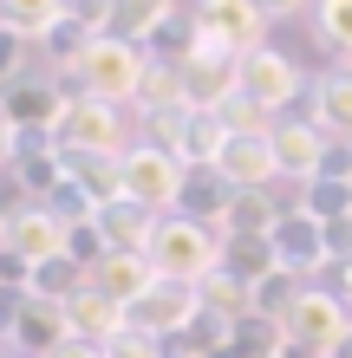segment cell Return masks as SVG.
<instances>
[{
	"label": "cell",
	"mask_w": 352,
	"mask_h": 358,
	"mask_svg": "<svg viewBox=\"0 0 352 358\" xmlns=\"http://www.w3.org/2000/svg\"><path fill=\"white\" fill-rule=\"evenodd\" d=\"M150 267L163 273V280H183V287H209L222 273V235L216 228H202L190 215H157L150 228Z\"/></svg>",
	"instance_id": "cell-1"
},
{
	"label": "cell",
	"mask_w": 352,
	"mask_h": 358,
	"mask_svg": "<svg viewBox=\"0 0 352 358\" xmlns=\"http://www.w3.org/2000/svg\"><path fill=\"white\" fill-rule=\"evenodd\" d=\"M150 66H157V59L143 52V46H131V39H118V33H98L92 46L78 52L72 78H78V98H98V104H137L143 78H150Z\"/></svg>",
	"instance_id": "cell-2"
},
{
	"label": "cell",
	"mask_w": 352,
	"mask_h": 358,
	"mask_svg": "<svg viewBox=\"0 0 352 358\" xmlns=\"http://www.w3.org/2000/svg\"><path fill=\"white\" fill-rule=\"evenodd\" d=\"M183 182H190V163L176 150H163V143H150V137H137L131 150L118 157V196L150 208V215H176Z\"/></svg>",
	"instance_id": "cell-3"
},
{
	"label": "cell",
	"mask_w": 352,
	"mask_h": 358,
	"mask_svg": "<svg viewBox=\"0 0 352 358\" xmlns=\"http://www.w3.org/2000/svg\"><path fill=\"white\" fill-rule=\"evenodd\" d=\"M176 66H183V104L202 111V117H222L241 98V59L222 46V39H209V33H190V46H183Z\"/></svg>",
	"instance_id": "cell-4"
},
{
	"label": "cell",
	"mask_w": 352,
	"mask_h": 358,
	"mask_svg": "<svg viewBox=\"0 0 352 358\" xmlns=\"http://www.w3.org/2000/svg\"><path fill=\"white\" fill-rule=\"evenodd\" d=\"M281 332H287V352H300V358H339L352 345V306L333 287H307Z\"/></svg>",
	"instance_id": "cell-5"
},
{
	"label": "cell",
	"mask_w": 352,
	"mask_h": 358,
	"mask_svg": "<svg viewBox=\"0 0 352 358\" xmlns=\"http://www.w3.org/2000/svg\"><path fill=\"white\" fill-rule=\"evenodd\" d=\"M52 150L59 157H124V111L118 104H98V98H72L66 117L52 131Z\"/></svg>",
	"instance_id": "cell-6"
},
{
	"label": "cell",
	"mask_w": 352,
	"mask_h": 358,
	"mask_svg": "<svg viewBox=\"0 0 352 358\" xmlns=\"http://www.w3.org/2000/svg\"><path fill=\"white\" fill-rule=\"evenodd\" d=\"M0 241H7V255L33 273V267H46V261H59L72 248V228L59 222L46 202H20V208L0 215Z\"/></svg>",
	"instance_id": "cell-7"
},
{
	"label": "cell",
	"mask_w": 352,
	"mask_h": 358,
	"mask_svg": "<svg viewBox=\"0 0 352 358\" xmlns=\"http://www.w3.org/2000/svg\"><path fill=\"white\" fill-rule=\"evenodd\" d=\"M209 170L235 189V196H248V189H274L281 182V157H274V124L267 131H222V150Z\"/></svg>",
	"instance_id": "cell-8"
},
{
	"label": "cell",
	"mask_w": 352,
	"mask_h": 358,
	"mask_svg": "<svg viewBox=\"0 0 352 358\" xmlns=\"http://www.w3.org/2000/svg\"><path fill=\"white\" fill-rule=\"evenodd\" d=\"M131 320V332H150V339H183V332H196L209 313H202V287H183V280H157L143 300L124 313Z\"/></svg>",
	"instance_id": "cell-9"
},
{
	"label": "cell",
	"mask_w": 352,
	"mask_h": 358,
	"mask_svg": "<svg viewBox=\"0 0 352 358\" xmlns=\"http://www.w3.org/2000/svg\"><path fill=\"white\" fill-rule=\"evenodd\" d=\"M267 241H274V261L287 273H300V280H307V273H320V267H333V255H339V248H333V228L314 222L300 202L274 222V235H267Z\"/></svg>",
	"instance_id": "cell-10"
},
{
	"label": "cell",
	"mask_w": 352,
	"mask_h": 358,
	"mask_svg": "<svg viewBox=\"0 0 352 358\" xmlns=\"http://www.w3.org/2000/svg\"><path fill=\"white\" fill-rule=\"evenodd\" d=\"M7 345L27 352V358H59V352L72 345L66 306L39 300V293H20V306H13V320H7Z\"/></svg>",
	"instance_id": "cell-11"
},
{
	"label": "cell",
	"mask_w": 352,
	"mask_h": 358,
	"mask_svg": "<svg viewBox=\"0 0 352 358\" xmlns=\"http://www.w3.org/2000/svg\"><path fill=\"white\" fill-rule=\"evenodd\" d=\"M267 27H274V20L261 13V0H202V7H196V33L222 39L235 59L261 52L267 46Z\"/></svg>",
	"instance_id": "cell-12"
},
{
	"label": "cell",
	"mask_w": 352,
	"mask_h": 358,
	"mask_svg": "<svg viewBox=\"0 0 352 358\" xmlns=\"http://www.w3.org/2000/svg\"><path fill=\"white\" fill-rule=\"evenodd\" d=\"M66 92L52 85V78H13L7 92H0V111L13 117V131L20 137H33V143H52V131H59V117H66Z\"/></svg>",
	"instance_id": "cell-13"
},
{
	"label": "cell",
	"mask_w": 352,
	"mask_h": 358,
	"mask_svg": "<svg viewBox=\"0 0 352 358\" xmlns=\"http://www.w3.org/2000/svg\"><path fill=\"white\" fill-rule=\"evenodd\" d=\"M300 92V66L287 59L281 46H261V52H248L241 59V104H255V111H287Z\"/></svg>",
	"instance_id": "cell-14"
},
{
	"label": "cell",
	"mask_w": 352,
	"mask_h": 358,
	"mask_svg": "<svg viewBox=\"0 0 352 358\" xmlns=\"http://www.w3.org/2000/svg\"><path fill=\"white\" fill-rule=\"evenodd\" d=\"M326 150H333V143H326V131L314 117H281L274 124V157H281V176L287 182H314L320 170H326Z\"/></svg>",
	"instance_id": "cell-15"
},
{
	"label": "cell",
	"mask_w": 352,
	"mask_h": 358,
	"mask_svg": "<svg viewBox=\"0 0 352 358\" xmlns=\"http://www.w3.org/2000/svg\"><path fill=\"white\" fill-rule=\"evenodd\" d=\"M157 280H163V273L150 267V255H105V261L92 267V287L105 293V300H118L124 313H131V306H137Z\"/></svg>",
	"instance_id": "cell-16"
},
{
	"label": "cell",
	"mask_w": 352,
	"mask_h": 358,
	"mask_svg": "<svg viewBox=\"0 0 352 358\" xmlns=\"http://www.w3.org/2000/svg\"><path fill=\"white\" fill-rule=\"evenodd\" d=\"M92 228H98V241H105V255H143V248H150L157 215L118 196V202H105V208L92 215Z\"/></svg>",
	"instance_id": "cell-17"
},
{
	"label": "cell",
	"mask_w": 352,
	"mask_h": 358,
	"mask_svg": "<svg viewBox=\"0 0 352 358\" xmlns=\"http://www.w3.org/2000/svg\"><path fill=\"white\" fill-rule=\"evenodd\" d=\"M66 320H72V339H85V345H111L118 332L131 326V320H124V306H118V300H105L98 287L78 293V300L66 306Z\"/></svg>",
	"instance_id": "cell-18"
},
{
	"label": "cell",
	"mask_w": 352,
	"mask_h": 358,
	"mask_svg": "<svg viewBox=\"0 0 352 358\" xmlns=\"http://www.w3.org/2000/svg\"><path fill=\"white\" fill-rule=\"evenodd\" d=\"M314 124L326 131V143H352V72L314 78Z\"/></svg>",
	"instance_id": "cell-19"
},
{
	"label": "cell",
	"mask_w": 352,
	"mask_h": 358,
	"mask_svg": "<svg viewBox=\"0 0 352 358\" xmlns=\"http://www.w3.org/2000/svg\"><path fill=\"white\" fill-rule=\"evenodd\" d=\"M66 13H72V0H0V27L20 33V39H33V46H46Z\"/></svg>",
	"instance_id": "cell-20"
},
{
	"label": "cell",
	"mask_w": 352,
	"mask_h": 358,
	"mask_svg": "<svg viewBox=\"0 0 352 358\" xmlns=\"http://www.w3.org/2000/svg\"><path fill=\"white\" fill-rule=\"evenodd\" d=\"M281 261H274V241L267 235H222V273L229 280H241V287H255V280H267Z\"/></svg>",
	"instance_id": "cell-21"
},
{
	"label": "cell",
	"mask_w": 352,
	"mask_h": 358,
	"mask_svg": "<svg viewBox=\"0 0 352 358\" xmlns=\"http://www.w3.org/2000/svg\"><path fill=\"white\" fill-rule=\"evenodd\" d=\"M170 13H176V0H118L111 7V33L131 39V46H150V39L170 27Z\"/></svg>",
	"instance_id": "cell-22"
},
{
	"label": "cell",
	"mask_w": 352,
	"mask_h": 358,
	"mask_svg": "<svg viewBox=\"0 0 352 358\" xmlns=\"http://www.w3.org/2000/svg\"><path fill=\"white\" fill-rule=\"evenodd\" d=\"M307 293V280L300 273H287V267H274L267 280H255L248 287V313L255 320H267V326H287V313H294V300Z\"/></svg>",
	"instance_id": "cell-23"
},
{
	"label": "cell",
	"mask_w": 352,
	"mask_h": 358,
	"mask_svg": "<svg viewBox=\"0 0 352 358\" xmlns=\"http://www.w3.org/2000/svg\"><path fill=\"white\" fill-rule=\"evenodd\" d=\"M314 33L326 52H339L352 66V0H314Z\"/></svg>",
	"instance_id": "cell-24"
},
{
	"label": "cell",
	"mask_w": 352,
	"mask_h": 358,
	"mask_svg": "<svg viewBox=\"0 0 352 358\" xmlns=\"http://www.w3.org/2000/svg\"><path fill=\"white\" fill-rule=\"evenodd\" d=\"M105 352H111V358H170V352H163V339H150V332H131V326H124Z\"/></svg>",
	"instance_id": "cell-25"
},
{
	"label": "cell",
	"mask_w": 352,
	"mask_h": 358,
	"mask_svg": "<svg viewBox=\"0 0 352 358\" xmlns=\"http://www.w3.org/2000/svg\"><path fill=\"white\" fill-rule=\"evenodd\" d=\"M27 46H33V39H20V33H7V27H0V92H7L13 78H27V72H20V59H27Z\"/></svg>",
	"instance_id": "cell-26"
},
{
	"label": "cell",
	"mask_w": 352,
	"mask_h": 358,
	"mask_svg": "<svg viewBox=\"0 0 352 358\" xmlns=\"http://www.w3.org/2000/svg\"><path fill=\"white\" fill-rule=\"evenodd\" d=\"M20 143H27V137H20V131H13V117L0 111V170H13V163H20Z\"/></svg>",
	"instance_id": "cell-27"
},
{
	"label": "cell",
	"mask_w": 352,
	"mask_h": 358,
	"mask_svg": "<svg viewBox=\"0 0 352 358\" xmlns=\"http://www.w3.org/2000/svg\"><path fill=\"white\" fill-rule=\"evenodd\" d=\"M300 7L314 13V0H261V13H267V20H287V13H300Z\"/></svg>",
	"instance_id": "cell-28"
},
{
	"label": "cell",
	"mask_w": 352,
	"mask_h": 358,
	"mask_svg": "<svg viewBox=\"0 0 352 358\" xmlns=\"http://www.w3.org/2000/svg\"><path fill=\"white\" fill-rule=\"evenodd\" d=\"M59 358H111V352H105V345H85V339H72L66 352H59Z\"/></svg>",
	"instance_id": "cell-29"
},
{
	"label": "cell",
	"mask_w": 352,
	"mask_h": 358,
	"mask_svg": "<svg viewBox=\"0 0 352 358\" xmlns=\"http://www.w3.org/2000/svg\"><path fill=\"white\" fill-rule=\"evenodd\" d=\"M0 358H27V352H0Z\"/></svg>",
	"instance_id": "cell-30"
},
{
	"label": "cell",
	"mask_w": 352,
	"mask_h": 358,
	"mask_svg": "<svg viewBox=\"0 0 352 358\" xmlns=\"http://www.w3.org/2000/svg\"><path fill=\"white\" fill-rule=\"evenodd\" d=\"M196 358H222V352H196Z\"/></svg>",
	"instance_id": "cell-31"
},
{
	"label": "cell",
	"mask_w": 352,
	"mask_h": 358,
	"mask_svg": "<svg viewBox=\"0 0 352 358\" xmlns=\"http://www.w3.org/2000/svg\"><path fill=\"white\" fill-rule=\"evenodd\" d=\"M346 72H352V66H346Z\"/></svg>",
	"instance_id": "cell-32"
}]
</instances>
